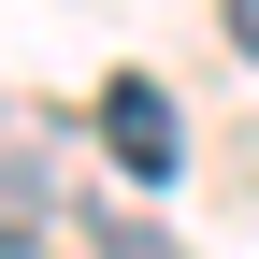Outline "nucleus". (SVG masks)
I'll return each mask as SVG.
<instances>
[{"label":"nucleus","instance_id":"20e7f679","mask_svg":"<svg viewBox=\"0 0 259 259\" xmlns=\"http://www.w3.org/2000/svg\"><path fill=\"white\" fill-rule=\"evenodd\" d=\"M216 15H231V58L259 72V0H216Z\"/></svg>","mask_w":259,"mask_h":259},{"label":"nucleus","instance_id":"f03ea898","mask_svg":"<svg viewBox=\"0 0 259 259\" xmlns=\"http://www.w3.org/2000/svg\"><path fill=\"white\" fill-rule=\"evenodd\" d=\"M58 245V202H44V130L0 101V259H44Z\"/></svg>","mask_w":259,"mask_h":259},{"label":"nucleus","instance_id":"7ed1b4c3","mask_svg":"<svg viewBox=\"0 0 259 259\" xmlns=\"http://www.w3.org/2000/svg\"><path fill=\"white\" fill-rule=\"evenodd\" d=\"M87 259H187V245L144 231V216H87Z\"/></svg>","mask_w":259,"mask_h":259},{"label":"nucleus","instance_id":"f257e3e1","mask_svg":"<svg viewBox=\"0 0 259 259\" xmlns=\"http://www.w3.org/2000/svg\"><path fill=\"white\" fill-rule=\"evenodd\" d=\"M101 144H115L130 187H173V173H187V115H173V87H158V72H101Z\"/></svg>","mask_w":259,"mask_h":259}]
</instances>
